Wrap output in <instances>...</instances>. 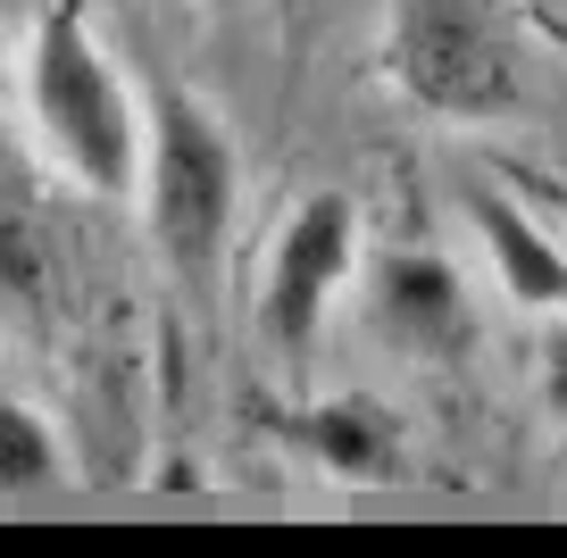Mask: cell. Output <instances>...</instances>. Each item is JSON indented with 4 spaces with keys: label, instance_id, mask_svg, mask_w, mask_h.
<instances>
[{
    "label": "cell",
    "instance_id": "277c9868",
    "mask_svg": "<svg viewBox=\"0 0 567 558\" xmlns=\"http://www.w3.org/2000/svg\"><path fill=\"white\" fill-rule=\"evenodd\" d=\"M368 276V217L351 193H301L284 209V226L267 234L259 259V326L267 342L309 350L334 326L342 292Z\"/></svg>",
    "mask_w": 567,
    "mask_h": 558
},
{
    "label": "cell",
    "instance_id": "3957f363",
    "mask_svg": "<svg viewBox=\"0 0 567 558\" xmlns=\"http://www.w3.org/2000/svg\"><path fill=\"white\" fill-rule=\"evenodd\" d=\"M134 200H142V234L159 242L176 276H209L226 259L234 209H243V151L193 92L151 101V151H142Z\"/></svg>",
    "mask_w": 567,
    "mask_h": 558
},
{
    "label": "cell",
    "instance_id": "8992f818",
    "mask_svg": "<svg viewBox=\"0 0 567 558\" xmlns=\"http://www.w3.org/2000/svg\"><path fill=\"white\" fill-rule=\"evenodd\" d=\"M368 309L392 342H409L417 359H443V350L467 342L476 326V300H467V276L443 259V250H384L368 267Z\"/></svg>",
    "mask_w": 567,
    "mask_h": 558
},
{
    "label": "cell",
    "instance_id": "7a4b0ae2",
    "mask_svg": "<svg viewBox=\"0 0 567 558\" xmlns=\"http://www.w3.org/2000/svg\"><path fill=\"white\" fill-rule=\"evenodd\" d=\"M375 68L434 125H509L526 108V42L501 0H384Z\"/></svg>",
    "mask_w": 567,
    "mask_h": 558
},
{
    "label": "cell",
    "instance_id": "ba28073f",
    "mask_svg": "<svg viewBox=\"0 0 567 558\" xmlns=\"http://www.w3.org/2000/svg\"><path fill=\"white\" fill-rule=\"evenodd\" d=\"M309 451H318L334 475H375L392 458V442H384V425H375V409L334 401V409H318V425H309Z\"/></svg>",
    "mask_w": 567,
    "mask_h": 558
},
{
    "label": "cell",
    "instance_id": "5b68a950",
    "mask_svg": "<svg viewBox=\"0 0 567 558\" xmlns=\"http://www.w3.org/2000/svg\"><path fill=\"white\" fill-rule=\"evenodd\" d=\"M467 226H476L484 276H493L501 309L517 317H567V226H550L543 209L509 193V184H476L467 193Z\"/></svg>",
    "mask_w": 567,
    "mask_h": 558
},
{
    "label": "cell",
    "instance_id": "52a82bcc",
    "mask_svg": "<svg viewBox=\"0 0 567 558\" xmlns=\"http://www.w3.org/2000/svg\"><path fill=\"white\" fill-rule=\"evenodd\" d=\"M68 434L42 417L25 392H0V500H34L68 484Z\"/></svg>",
    "mask_w": 567,
    "mask_h": 558
},
{
    "label": "cell",
    "instance_id": "6da1fadb",
    "mask_svg": "<svg viewBox=\"0 0 567 558\" xmlns=\"http://www.w3.org/2000/svg\"><path fill=\"white\" fill-rule=\"evenodd\" d=\"M9 84H18L25 134H34L42 167L84 200H134L142 184V151H151V101L134 92V75L117 68L101 34H92L84 9L51 0L34 25H25L18 59H9Z\"/></svg>",
    "mask_w": 567,
    "mask_h": 558
},
{
    "label": "cell",
    "instance_id": "9c48e42d",
    "mask_svg": "<svg viewBox=\"0 0 567 558\" xmlns=\"http://www.w3.org/2000/svg\"><path fill=\"white\" fill-rule=\"evenodd\" d=\"M534 392H543L550 434L567 442V317H543V333H534Z\"/></svg>",
    "mask_w": 567,
    "mask_h": 558
}]
</instances>
